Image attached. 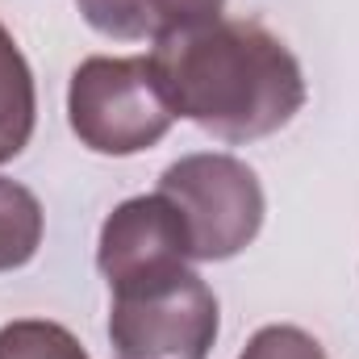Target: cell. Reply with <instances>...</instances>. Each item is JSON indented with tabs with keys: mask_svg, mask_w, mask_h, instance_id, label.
Listing matches in <instances>:
<instances>
[{
	"mask_svg": "<svg viewBox=\"0 0 359 359\" xmlns=\"http://www.w3.org/2000/svg\"><path fill=\"white\" fill-rule=\"evenodd\" d=\"M0 359H88V351L59 322L17 318L0 326Z\"/></svg>",
	"mask_w": 359,
	"mask_h": 359,
	"instance_id": "8",
	"label": "cell"
},
{
	"mask_svg": "<svg viewBox=\"0 0 359 359\" xmlns=\"http://www.w3.org/2000/svg\"><path fill=\"white\" fill-rule=\"evenodd\" d=\"M142 17H147V34L151 42L168 38V34H184L196 25H209L222 17L226 0H138Z\"/></svg>",
	"mask_w": 359,
	"mask_h": 359,
	"instance_id": "9",
	"label": "cell"
},
{
	"mask_svg": "<svg viewBox=\"0 0 359 359\" xmlns=\"http://www.w3.org/2000/svg\"><path fill=\"white\" fill-rule=\"evenodd\" d=\"M38 121V92H34V72L17 46V38L0 21V163L17 159Z\"/></svg>",
	"mask_w": 359,
	"mask_h": 359,
	"instance_id": "6",
	"label": "cell"
},
{
	"mask_svg": "<svg viewBox=\"0 0 359 359\" xmlns=\"http://www.w3.org/2000/svg\"><path fill=\"white\" fill-rule=\"evenodd\" d=\"M147 59L176 117L234 147L284 130L305 104L297 55L259 21L217 17L159 38Z\"/></svg>",
	"mask_w": 359,
	"mask_h": 359,
	"instance_id": "1",
	"label": "cell"
},
{
	"mask_svg": "<svg viewBox=\"0 0 359 359\" xmlns=\"http://www.w3.org/2000/svg\"><path fill=\"white\" fill-rule=\"evenodd\" d=\"M238 359H326V351L301 326H264L251 334Z\"/></svg>",
	"mask_w": 359,
	"mask_h": 359,
	"instance_id": "11",
	"label": "cell"
},
{
	"mask_svg": "<svg viewBox=\"0 0 359 359\" xmlns=\"http://www.w3.org/2000/svg\"><path fill=\"white\" fill-rule=\"evenodd\" d=\"M42 226H46V217H42L38 196L25 184L0 176V271L25 268L38 255Z\"/></svg>",
	"mask_w": 359,
	"mask_h": 359,
	"instance_id": "7",
	"label": "cell"
},
{
	"mask_svg": "<svg viewBox=\"0 0 359 359\" xmlns=\"http://www.w3.org/2000/svg\"><path fill=\"white\" fill-rule=\"evenodd\" d=\"M188 264H192L188 226L163 192L121 201L100 226L96 268L109 280V292L142 284V280L172 276Z\"/></svg>",
	"mask_w": 359,
	"mask_h": 359,
	"instance_id": "5",
	"label": "cell"
},
{
	"mask_svg": "<svg viewBox=\"0 0 359 359\" xmlns=\"http://www.w3.org/2000/svg\"><path fill=\"white\" fill-rule=\"evenodd\" d=\"M217 326V297L192 268L113 288V359H209Z\"/></svg>",
	"mask_w": 359,
	"mask_h": 359,
	"instance_id": "4",
	"label": "cell"
},
{
	"mask_svg": "<svg viewBox=\"0 0 359 359\" xmlns=\"http://www.w3.org/2000/svg\"><path fill=\"white\" fill-rule=\"evenodd\" d=\"M67 121L88 151L126 159L163 142L176 121V109L168 104L147 55L134 59L92 55L72 72Z\"/></svg>",
	"mask_w": 359,
	"mask_h": 359,
	"instance_id": "2",
	"label": "cell"
},
{
	"mask_svg": "<svg viewBox=\"0 0 359 359\" xmlns=\"http://www.w3.org/2000/svg\"><path fill=\"white\" fill-rule=\"evenodd\" d=\"M76 4H80L84 21L96 34H104V38H117V42H142V38H151L138 0H76Z\"/></svg>",
	"mask_w": 359,
	"mask_h": 359,
	"instance_id": "10",
	"label": "cell"
},
{
	"mask_svg": "<svg viewBox=\"0 0 359 359\" xmlns=\"http://www.w3.org/2000/svg\"><path fill=\"white\" fill-rule=\"evenodd\" d=\"M155 192L180 209L196 264L234 259L264 226V184L234 155H184L159 176Z\"/></svg>",
	"mask_w": 359,
	"mask_h": 359,
	"instance_id": "3",
	"label": "cell"
}]
</instances>
